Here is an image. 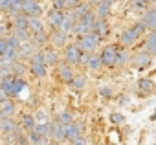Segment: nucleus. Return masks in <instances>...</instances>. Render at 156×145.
Here are the masks:
<instances>
[{
	"instance_id": "a211bd4d",
	"label": "nucleus",
	"mask_w": 156,
	"mask_h": 145,
	"mask_svg": "<svg viewBox=\"0 0 156 145\" xmlns=\"http://www.w3.org/2000/svg\"><path fill=\"white\" fill-rule=\"evenodd\" d=\"M20 127H19V123L15 121V118L13 119H2L0 121V134H4V136H9V134H13V132H17Z\"/></svg>"
},
{
	"instance_id": "4be33fe9",
	"label": "nucleus",
	"mask_w": 156,
	"mask_h": 145,
	"mask_svg": "<svg viewBox=\"0 0 156 145\" xmlns=\"http://www.w3.org/2000/svg\"><path fill=\"white\" fill-rule=\"evenodd\" d=\"M75 17H77V20L79 19H83V17H87L88 13H92V6L88 4V2H81V4H77L73 9H70Z\"/></svg>"
},
{
	"instance_id": "ddd939ff",
	"label": "nucleus",
	"mask_w": 156,
	"mask_h": 145,
	"mask_svg": "<svg viewBox=\"0 0 156 145\" xmlns=\"http://www.w3.org/2000/svg\"><path fill=\"white\" fill-rule=\"evenodd\" d=\"M57 70H59V77L62 79V81H66V83H70L77 74H75V70H73V66H70L68 62H59L57 64Z\"/></svg>"
},
{
	"instance_id": "f704fd0d",
	"label": "nucleus",
	"mask_w": 156,
	"mask_h": 145,
	"mask_svg": "<svg viewBox=\"0 0 156 145\" xmlns=\"http://www.w3.org/2000/svg\"><path fill=\"white\" fill-rule=\"evenodd\" d=\"M42 30H44V24H42L41 19H30V31H31V35H35V33H39Z\"/></svg>"
},
{
	"instance_id": "c03bdc74",
	"label": "nucleus",
	"mask_w": 156,
	"mask_h": 145,
	"mask_svg": "<svg viewBox=\"0 0 156 145\" xmlns=\"http://www.w3.org/2000/svg\"><path fill=\"white\" fill-rule=\"evenodd\" d=\"M6 50H8V41L6 37H0V55H4Z\"/></svg>"
},
{
	"instance_id": "5701e85b",
	"label": "nucleus",
	"mask_w": 156,
	"mask_h": 145,
	"mask_svg": "<svg viewBox=\"0 0 156 145\" xmlns=\"http://www.w3.org/2000/svg\"><path fill=\"white\" fill-rule=\"evenodd\" d=\"M20 30H30V19L26 15L13 17V31H20Z\"/></svg>"
},
{
	"instance_id": "f03ea898",
	"label": "nucleus",
	"mask_w": 156,
	"mask_h": 145,
	"mask_svg": "<svg viewBox=\"0 0 156 145\" xmlns=\"http://www.w3.org/2000/svg\"><path fill=\"white\" fill-rule=\"evenodd\" d=\"M96 19H98V17H96V13H94V11H92V13H88L87 17L79 19V20H77V24H75V28H73V35L81 37V35L90 33V31H92V28H94Z\"/></svg>"
},
{
	"instance_id": "393cba45",
	"label": "nucleus",
	"mask_w": 156,
	"mask_h": 145,
	"mask_svg": "<svg viewBox=\"0 0 156 145\" xmlns=\"http://www.w3.org/2000/svg\"><path fill=\"white\" fill-rule=\"evenodd\" d=\"M101 66H103V62H101V55L96 53V51L90 53V55H88V66H87V68H88L90 72H99Z\"/></svg>"
},
{
	"instance_id": "a19ab883",
	"label": "nucleus",
	"mask_w": 156,
	"mask_h": 145,
	"mask_svg": "<svg viewBox=\"0 0 156 145\" xmlns=\"http://www.w3.org/2000/svg\"><path fill=\"white\" fill-rule=\"evenodd\" d=\"M51 4H53V9H59V11L66 9V0H51Z\"/></svg>"
},
{
	"instance_id": "a18cd8bd",
	"label": "nucleus",
	"mask_w": 156,
	"mask_h": 145,
	"mask_svg": "<svg viewBox=\"0 0 156 145\" xmlns=\"http://www.w3.org/2000/svg\"><path fill=\"white\" fill-rule=\"evenodd\" d=\"M83 0H66V9H73L77 4H81Z\"/></svg>"
},
{
	"instance_id": "ea45409f",
	"label": "nucleus",
	"mask_w": 156,
	"mask_h": 145,
	"mask_svg": "<svg viewBox=\"0 0 156 145\" xmlns=\"http://www.w3.org/2000/svg\"><path fill=\"white\" fill-rule=\"evenodd\" d=\"M35 121H37V123H46V121H50V119H48V112H46L44 108H41V110L35 114Z\"/></svg>"
},
{
	"instance_id": "c85d7f7f",
	"label": "nucleus",
	"mask_w": 156,
	"mask_h": 145,
	"mask_svg": "<svg viewBox=\"0 0 156 145\" xmlns=\"http://www.w3.org/2000/svg\"><path fill=\"white\" fill-rule=\"evenodd\" d=\"M138 88L141 90V94L143 96H147V94H152L156 88H154V83L151 81V79H140L138 81Z\"/></svg>"
},
{
	"instance_id": "09e8293b",
	"label": "nucleus",
	"mask_w": 156,
	"mask_h": 145,
	"mask_svg": "<svg viewBox=\"0 0 156 145\" xmlns=\"http://www.w3.org/2000/svg\"><path fill=\"white\" fill-rule=\"evenodd\" d=\"M101 2H103V0H88V4H90V6H96V8H98Z\"/></svg>"
},
{
	"instance_id": "37998d69",
	"label": "nucleus",
	"mask_w": 156,
	"mask_h": 145,
	"mask_svg": "<svg viewBox=\"0 0 156 145\" xmlns=\"http://www.w3.org/2000/svg\"><path fill=\"white\" fill-rule=\"evenodd\" d=\"M9 6H11V0H0V11H6L8 13Z\"/></svg>"
},
{
	"instance_id": "e433bc0d",
	"label": "nucleus",
	"mask_w": 156,
	"mask_h": 145,
	"mask_svg": "<svg viewBox=\"0 0 156 145\" xmlns=\"http://www.w3.org/2000/svg\"><path fill=\"white\" fill-rule=\"evenodd\" d=\"M13 35L20 41V42H30L31 41V31L30 30H20V31H13Z\"/></svg>"
},
{
	"instance_id": "aec40b11",
	"label": "nucleus",
	"mask_w": 156,
	"mask_h": 145,
	"mask_svg": "<svg viewBox=\"0 0 156 145\" xmlns=\"http://www.w3.org/2000/svg\"><path fill=\"white\" fill-rule=\"evenodd\" d=\"M30 74L37 79H42L48 76V66L44 62H31L30 64Z\"/></svg>"
},
{
	"instance_id": "2f4dec72",
	"label": "nucleus",
	"mask_w": 156,
	"mask_h": 145,
	"mask_svg": "<svg viewBox=\"0 0 156 145\" xmlns=\"http://www.w3.org/2000/svg\"><path fill=\"white\" fill-rule=\"evenodd\" d=\"M57 121L61 123V125H70V123H73L75 119H73V114L72 112H68V110H64V112H61V114H57Z\"/></svg>"
},
{
	"instance_id": "412c9836",
	"label": "nucleus",
	"mask_w": 156,
	"mask_h": 145,
	"mask_svg": "<svg viewBox=\"0 0 156 145\" xmlns=\"http://www.w3.org/2000/svg\"><path fill=\"white\" fill-rule=\"evenodd\" d=\"M141 22L147 26V30L154 31V30H156V8H152V9H147V13L143 15Z\"/></svg>"
},
{
	"instance_id": "f8f14e48",
	"label": "nucleus",
	"mask_w": 156,
	"mask_h": 145,
	"mask_svg": "<svg viewBox=\"0 0 156 145\" xmlns=\"http://www.w3.org/2000/svg\"><path fill=\"white\" fill-rule=\"evenodd\" d=\"M75 24H77V17L72 13V11H68V13H64V19H62V24H61V31L62 33H66V35H70V33H73V28H75Z\"/></svg>"
},
{
	"instance_id": "6ab92c4d",
	"label": "nucleus",
	"mask_w": 156,
	"mask_h": 145,
	"mask_svg": "<svg viewBox=\"0 0 156 145\" xmlns=\"http://www.w3.org/2000/svg\"><path fill=\"white\" fill-rule=\"evenodd\" d=\"M42 53H44L46 66H57L59 64V51L55 48H42Z\"/></svg>"
},
{
	"instance_id": "c756f323",
	"label": "nucleus",
	"mask_w": 156,
	"mask_h": 145,
	"mask_svg": "<svg viewBox=\"0 0 156 145\" xmlns=\"http://www.w3.org/2000/svg\"><path fill=\"white\" fill-rule=\"evenodd\" d=\"M145 50L151 53V55H156V30L151 31L147 35V42H145Z\"/></svg>"
},
{
	"instance_id": "3c124183",
	"label": "nucleus",
	"mask_w": 156,
	"mask_h": 145,
	"mask_svg": "<svg viewBox=\"0 0 156 145\" xmlns=\"http://www.w3.org/2000/svg\"><path fill=\"white\" fill-rule=\"evenodd\" d=\"M46 145H59V143H57V141H51V140H50V141H48Z\"/></svg>"
},
{
	"instance_id": "cd10ccee",
	"label": "nucleus",
	"mask_w": 156,
	"mask_h": 145,
	"mask_svg": "<svg viewBox=\"0 0 156 145\" xmlns=\"http://www.w3.org/2000/svg\"><path fill=\"white\" fill-rule=\"evenodd\" d=\"M28 140H30V145H46V143L50 141V138L41 136V134L35 132V130H31V132L28 134Z\"/></svg>"
},
{
	"instance_id": "de8ad7c7",
	"label": "nucleus",
	"mask_w": 156,
	"mask_h": 145,
	"mask_svg": "<svg viewBox=\"0 0 156 145\" xmlns=\"http://www.w3.org/2000/svg\"><path fill=\"white\" fill-rule=\"evenodd\" d=\"M110 94H112V90H110L108 87H103V88H101V96H105V97H110Z\"/></svg>"
},
{
	"instance_id": "f257e3e1",
	"label": "nucleus",
	"mask_w": 156,
	"mask_h": 145,
	"mask_svg": "<svg viewBox=\"0 0 156 145\" xmlns=\"http://www.w3.org/2000/svg\"><path fill=\"white\" fill-rule=\"evenodd\" d=\"M147 31V26L140 20V22H136L134 26H130V28H127L123 33H121V37H119V41H121V46L123 48H129V46H134L141 37H143V33Z\"/></svg>"
},
{
	"instance_id": "58836bf2",
	"label": "nucleus",
	"mask_w": 156,
	"mask_h": 145,
	"mask_svg": "<svg viewBox=\"0 0 156 145\" xmlns=\"http://www.w3.org/2000/svg\"><path fill=\"white\" fill-rule=\"evenodd\" d=\"M6 41H8V48H13V50H19L20 48V41L15 37V35H9V37H6Z\"/></svg>"
},
{
	"instance_id": "72a5a7b5",
	"label": "nucleus",
	"mask_w": 156,
	"mask_h": 145,
	"mask_svg": "<svg viewBox=\"0 0 156 145\" xmlns=\"http://www.w3.org/2000/svg\"><path fill=\"white\" fill-rule=\"evenodd\" d=\"M50 130H51V121L37 123V127H35V132H39L41 136H46V138H50Z\"/></svg>"
},
{
	"instance_id": "603ef678",
	"label": "nucleus",
	"mask_w": 156,
	"mask_h": 145,
	"mask_svg": "<svg viewBox=\"0 0 156 145\" xmlns=\"http://www.w3.org/2000/svg\"><path fill=\"white\" fill-rule=\"evenodd\" d=\"M147 2H152V0H147Z\"/></svg>"
},
{
	"instance_id": "4468645a",
	"label": "nucleus",
	"mask_w": 156,
	"mask_h": 145,
	"mask_svg": "<svg viewBox=\"0 0 156 145\" xmlns=\"http://www.w3.org/2000/svg\"><path fill=\"white\" fill-rule=\"evenodd\" d=\"M26 134H30L31 130H35V127H37V121H35V116L33 114H28V112H24V114H20V125H19Z\"/></svg>"
},
{
	"instance_id": "9b49d317",
	"label": "nucleus",
	"mask_w": 156,
	"mask_h": 145,
	"mask_svg": "<svg viewBox=\"0 0 156 145\" xmlns=\"http://www.w3.org/2000/svg\"><path fill=\"white\" fill-rule=\"evenodd\" d=\"M39 51V48L33 44V41L30 42H22L20 48H19V61H30L33 57V53Z\"/></svg>"
},
{
	"instance_id": "8fccbe9b",
	"label": "nucleus",
	"mask_w": 156,
	"mask_h": 145,
	"mask_svg": "<svg viewBox=\"0 0 156 145\" xmlns=\"http://www.w3.org/2000/svg\"><path fill=\"white\" fill-rule=\"evenodd\" d=\"M103 2H107V4H110V6H112L114 2H118V0H103Z\"/></svg>"
},
{
	"instance_id": "39448f33",
	"label": "nucleus",
	"mask_w": 156,
	"mask_h": 145,
	"mask_svg": "<svg viewBox=\"0 0 156 145\" xmlns=\"http://www.w3.org/2000/svg\"><path fill=\"white\" fill-rule=\"evenodd\" d=\"M81 55H83V51H81L79 46H77V42L64 46V62H68L70 66H77V64H79Z\"/></svg>"
},
{
	"instance_id": "7c9ffc66",
	"label": "nucleus",
	"mask_w": 156,
	"mask_h": 145,
	"mask_svg": "<svg viewBox=\"0 0 156 145\" xmlns=\"http://www.w3.org/2000/svg\"><path fill=\"white\" fill-rule=\"evenodd\" d=\"M96 17L98 19H107L108 15H110V4H107V2H101L98 8H96Z\"/></svg>"
},
{
	"instance_id": "f3484780",
	"label": "nucleus",
	"mask_w": 156,
	"mask_h": 145,
	"mask_svg": "<svg viewBox=\"0 0 156 145\" xmlns=\"http://www.w3.org/2000/svg\"><path fill=\"white\" fill-rule=\"evenodd\" d=\"M130 61L134 62V66H136V68L143 70V68H147V66H149V62H151V53H149L147 50H143V51H140V53L132 55V57H130Z\"/></svg>"
},
{
	"instance_id": "9d476101",
	"label": "nucleus",
	"mask_w": 156,
	"mask_h": 145,
	"mask_svg": "<svg viewBox=\"0 0 156 145\" xmlns=\"http://www.w3.org/2000/svg\"><path fill=\"white\" fill-rule=\"evenodd\" d=\"M15 114H17V105L11 99L0 103V121L2 119H13Z\"/></svg>"
},
{
	"instance_id": "1a4fd4ad",
	"label": "nucleus",
	"mask_w": 156,
	"mask_h": 145,
	"mask_svg": "<svg viewBox=\"0 0 156 145\" xmlns=\"http://www.w3.org/2000/svg\"><path fill=\"white\" fill-rule=\"evenodd\" d=\"M62 19H64V13L59 11V9H50L46 13V22L51 30H59L61 24H62Z\"/></svg>"
},
{
	"instance_id": "49530a36",
	"label": "nucleus",
	"mask_w": 156,
	"mask_h": 145,
	"mask_svg": "<svg viewBox=\"0 0 156 145\" xmlns=\"http://www.w3.org/2000/svg\"><path fill=\"white\" fill-rule=\"evenodd\" d=\"M112 121H114V123H123V121H125V118H123L121 114L114 112V114H112Z\"/></svg>"
},
{
	"instance_id": "6e6552de",
	"label": "nucleus",
	"mask_w": 156,
	"mask_h": 145,
	"mask_svg": "<svg viewBox=\"0 0 156 145\" xmlns=\"http://www.w3.org/2000/svg\"><path fill=\"white\" fill-rule=\"evenodd\" d=\"M92 33L99 39V42L105 41V39L108 37V33H110V26H108L107 19H96L94 28H92Z\"/></svg>"
},
{
	"instance_id": "4c0bfd02",
	"label": "nucleus",
	"mask_w": 156,
	"mask_h": 145,
	"mask_svg": "<svg viewBox=\"0 0 156 145\" xmlns=\"http://www.w3.org/2000/svg\"><path fill=\"white\" fill-rule=\"evenodd\" d=\"M130 6H132V9H138V11H147L149 2H147V0H130Z\"/></svg>"
},
{
	"instance_id": "b1692460",
	"label": "nucleus",
	"mask_w": 156,
	"mask_h": 145,
	"mask_svg": "<svg viewBox=\"0 0 156 145\" xmlns=\"http://www.w3.org/2000/svg\"><path fill=\"white\" fill-rule=\"evenodd\" d=\"M31 41H33V44H35L37 48H44V44L50 42V33H46V30H42V31L31 35Z\"/></svg>"
},
{
	"instance_id": "7ed1b4c3",
	"label": "nucleus",
	"mask_w": 156,
	"mask_h": 145,
	"mask_svg": "<svg viewBox=\"0 0 156 145\" xmlns=\"http://www.w3.org/2000/svg\"><path fill=\"white\" fill-rule=\"evenodd\" d=\"M77 46L81 48L83 53H94V51L98 50V46H99V39L90 31V33L79 37V41H77Z\"/></svg>"
},
{
	"instance_id": "423d86ee",
	"label": "nucleus",
	"mask_w": 156,
	"mask_h": 145,
	"mask_svg": "<svg viewBox=\"0 0 156 145\" xmlns=\"http://www.w3.org/2000/svg\"><path fill=\"white\" fill-rule=\"evenodd\" d=\"M22 15H26L28 19H41L42 6L37 0H22Z\"/></svg>"
},
{
	"instance_id": "20e7f679",
	"label": "nucleus",
	"mask_w": 156,
	"mask_h": 145,
	"mask_svg": "<svg viewBox=\"0 0 156 145\" xmlns=\"http://www.w3.org/2000/svg\"><path fill=\"white\" fill-rule=\"evenodd\" d=\"M118 44H107L103 50H101V62H103V66H107V68H114L116 66V55H118Z\"/></svg>"
},
{
	"instance_id": "0eeeda50",
	"label": "nucleus",
	"mask_w": 156,
	"mask_h": 145,
	"mask_svg": "<svg viewBox=\"0 0 156 145\" xmlns=\"http://www.w3.org/2000/svg\"><path fill=\"white\" fill-rule=\"evenodd\" d=\"M83 134H85V123H83V121H77V119H75L73 123H70V125L64 127V136H66L68 141L79 138V136H83Z\"/></svg>"
},
{
	"instance_id": "a878e982",
	"label": "nucleus",
	"mask_w": 156,
	"mask_h": 145,
	"mask_svg": "<svg viewBox=\"0 0 156 145\" xmlns=\"http://www.w3.org/2000/svg\"><path fill=\"white\" fill-rule=\"evenodd\" d=\"M127 62H130V53L127 48L119 46L118 48V55H116V66H125Z\"/></svg>"
},
{
	"instance_id": "dca6fc26",
	"label": "nucleus",
	"mask_w": 156,
	"mask_h": 145,
	"mask_svg": "<svg viewBox=\"0 0 156 145\" xmlns=\"http://www.w3.org/2000/svg\"><path fill=\"white\" fill-rule=\"evenodd\" d=\"M66 41H68V35L62 33L61 30H53L50 33V44L53 48H64L66 46Z\"/></svg>"
},
{
	"instance_id": "bb28decb",
	"label": "nucleus",
	"mask_w": 156,
	"mask_h": 145,
	"mask_svg": "<svg viewBox=\"0 0 156 145\" xmlns=\"http://www.w3.org/2000/svg\"><path fill=\"white\" fill-rule=\"evenodd\" d=\"M68 85H70L72 90H83V88L87 87V76H85V74H77Z\"/></svg>"
},
{
	"instance_id": "2eb2a0df",
	"label": "nucleus",
	"mask_w": 156,
	"mask_h": 145,
	"mask_svg": "<svg viewBox=\"0 0 156 145\" xmlns=\"http://www.w3.org/2000/svg\"><path fill=\"white\" fill-rule=\"evenodd\" d=\"M50 140H51V141H57V143H61V141H64V140H66V136H64V125H61L57 119H55V121H51Z\"/></svg>"
},
{
	"instance_id": "c9c22d12",
	"label": "nucleus",
	"mask_w": 156,
	"mask_h": 145,
	"mask_svg": "<svg viewBox=\"0 0 156 145\" xmlns=\"http://www.w3.org/2000/svg\"><path fill=\"white\" fill-rule=\"evenodd\" d=\"M11 72H13V76L17 77V79H20L24 74H26V66H24V62H20V61H17L15 64H13V68H11Z\"/></svg>"
},
{
	"instance_id": "79ce46f5",
	"label": "nucleus",
	"mask_w": 156,
	"mask_h": 145,
	"mask_svg": "<svg viewBox=\"0 0 156 145\" xmlns=\"http://www.w3.org/2000/svg\"><path fill=\"white\" fill-rule=\"evenodd\" d=\"M70 145H88V140H87V136L83 134V136H79V138L72 140V141H70Z\"/></svg>"
},
{
	"instance_id": "473e14b6",
	"label": "nucleus",
	"mask_w": 156,
	"mask_h": 145,
	"mask_svg": "<svg viewBox=\"0 0 156 145\" xmlns=\"http://www.w3.org/2000/svg\"><path fill=\"white\" fill-rule=\"evenodd\" d=\"M8 13L11 17H17V15H22V0H11V6L8 9Z\"/></svg>"
}]
</instances>
